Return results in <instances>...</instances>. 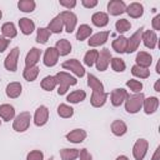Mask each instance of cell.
Instances as JSON below:
<instances>
[{
  "instance_id": "6da1fadb",
  "label": "cell",
  "mask_w": 160,
  "mask_h": 160,
  "mask_svg": "<svg viewBox=\"0 0 160 160\" xmlns=\"http://www.w3.org/2000/svg\"><path fill=\"white\" fill-rule=\"evenodd\" d=\"M54 76H55L56 82H58V94L59 95L66 94L69 88L72 85H76V82H78L76 78L71 76L69 72H65V71H59Z\"/></svg>"
},
{
  "instance_id": "7a4b0ae2",
  "label": "cell",
  "mask_w": 160,
  "mask_h": 160,
  "mask_svg": "<svg viewBox=\"0 0 160 160\" xmlns=\"http://www.w3.org/2000/svg\"><path fill=\"white\" fill-rule=\"evenodd\" d=\"M145 95L144 92H135L134 95H129L125 100V110L129 114H136L142 109Z\"/></svg>"
},
{
  "instance_id": "3957f363",
  "label": "cell",
  "mask_w": 160,
  "mask_h": 160,
  "mask_svg": "<svg viewBox=\"0 0 160 160\" xmlns=\"http://www.w3.org/2000/svg\"><path fill=\"white\" fill-rule=\"evenodd\" d=\"M30 121H31V114L29 111H21L14 118L12 129L18 132H24L29 129Z\"/></svg>"
},
{
  "instance_id": "277c9868",
  "label": "cell",
  "mask_w": 160,
  "mask_h": 160,
  "mask_svg": "<svg viewBox=\"0 0 160 160\" xmlns=\"http://www.w3.org/2000/svg\"><path fill=\"white\" fill-rule=\"evenodd\" d=\"M59 15H60L61 19H62L65 31L69 32V34H71V32L75 30V28H76V24H78V16H76L72 11H70V10H65V11L60 12Z\"/></svg>"
},
{
  "instance_id": "5b68a950",
  "label": "cell",
  "mask_w": 160,
  "mask_h": 160,
  "mask_svg": "<svg viewBox=\"0 0 160 160\" xmlns=\"http://www.w3.org/2000/svg\"><path fill=\"white\" fill-rule=\"evenodd\" d=\"M19 55H20V49L18 46H15L12 50H10V52L8 54V56L4 60V66L6 70L14 72L18 70V62H19Z\"/></svg>"
},
{
  "instance_id": "8992f818",
  "label": "cell",
  "mask_w": 160,
  "mask_h": 160,
  "mask_svg": "<svg viewBox=\"0 0 160 160\" xmlns=\"http://www.w3.org/2000/svg\"><path fill=\"white\" fill-rule=\"evenodd\" d=\"M149 142L145 139H138L132 146V156L135 160H144L148 154Z\"/></svg>"
},
{
  "instance_id": "52a82bcc",
  "label": "cell",
  "mask_w": 160,
  "mask_h": 160,
  "mask_svg": "<svg viewBox=\"0 0 160 160\" xmlns=\"http://www.w3.org/2000/svg\"><path fill=\"white\" fill-rule=\"evenodd\" d=\"M111 52L109 49L104 48L102 50L99 51V55H98V60L95 62L96 65V69L99 71H105L108 69V66L110 65V60H111Z\"/></svg>"
},
{
  "instance_id": "ba28073f",
  "label": "cell",
  "mask_w": 160,
  "mask_h": 160,
  "mask_svg": "<svg viewBox=\"0 0 160 160\" xmlns=\"http://www.w3.org/2000/svg\"><path fill=\"white\" fill-rule=\"evenodd\" d=\"M142 31H144V28H139L130 38H128V45H126V51L128 54H131L134 51L138 50L140 42H141V35H142Z\"/></svg>"
},
{
  "instance_id": "9c48e42d",
  "label": "cell",
  "mask_w": 160,
  "mask_h": 160,
  "mask_svg": "<svg viewBox=\"0 0 160 160\" xmlns=\"http://www.w3.org/2000/svg\"><path fill=\"white\" fill-rule=\"evenodd\" d=\"M61 66L65 69V70H70L71 72H74L76 76L79 78H82L85 75V69L84 66L80 64V61L78 59H70V60H66L61 64Z\"/></svg>"
},
{
  "instance_id": "30bf717a",
  "label": "cell",
  "mask_w": 160,
  "mask_h": 160,
  "mask_svg": "<svg viewBox=\"0 0 160 160\" xmlns=\"http://www.w3.org/2000/svg\"><path fill=\"white\" fill-rule=\"evenodd\" d=\"M32 120H34V124L36 126H44L49 120V109L45 105H40L35 110Z\"/></svg>"
},
{
  "instance_id": "8fae6325",
  "label": "cell",
  "mask_w": 160,
  "mask_h": 160,
  "mask_svg": "<svg viewBox=\"0 0 160 160\" xmlns=\"http://www.w3.org/2000/svg\"><path fill=\"white\" fill-rule=\"evenodd\" d=\"M59 58H60V56H59V52L56 51V49L52 48V46H50V48H48V49L45 50V52H44L42 62H44L45 66L52 68V66H55V65L58 64Z\"/></svg>"
},
{
  "instance_id": "7c38bea8",
  "label": "cell",
  "mask_w": 160,
  "mask_h": 160,
  "mask_svg": "<svg viewBox=\"0 0 160 160\" xmlns=\"http://www.w3.org/2000/svg\"><path fill=\"white\" fill-rule=\"evenodd\" d=\"M129 94L125 89L122 88H118V89H114L110 94V101L112 104V106H120L121 104L125 102V100L128 99Z\"/></svg>"
},
{
  "instance_id": "4fadbf2b",
  "label": "cell",
  "mask_w": 160,
  "mask_h": 160,
  "mask_svg": "<svg viewBox=\"0 0 160 160\" xmlns=\"http://www.w3.org/2000/svg\"><path fill=\"white\" fill-rule=\"evenodd\" d=\"M141 41L144 42V45L152 50L156 48L158 45V36H156V32L154 30H144L142 31V35H141Z\"/></svg>"
},
{
  "instance_id": "5bb4252c",
  "label": "cell",
  "mask_w": 160,
  "mask_h": 160,
  "mask_svg": "<svg viewBox=\"0 0 160 160\" xmlns=\"http://www.w3.org/2000/svg\"><path fill=\"white\" fill-rule=\"evenodd\" d=\"M126 10V4L122 0H111L108 4V12L112 16L124 14Z\"/></svg>"
},
{
  "instance_id": "9a60e30c",
  "label": "cell",
  "mask_w": 160,
  "mask_h": 160,
  "mask_svg": "<svg viewBox=\"0 0 160 160\" xmlns=\"http://www.w3.org/2000/svg\"><path fill=\"white\" fill-rule=\"evenodd\" d=\"M110 35V31H99L89 38V46L96 48L100 45H104L108 41V38Z\"/></svg>"
},
{
  "instance_id": "2e32d148",
  "label": "cell",
  "mask_w": 160,
  "mask_h": 160,
  "mask_svg": "<svg viewBox=\"0 0 160 160\" xmlns=\"http://www.w3.org/2000/svg\"><path fill=\"white\" fill-rule=\"evenodd\" d=\"M86 136H88V134H86V131H85L84 129H74V130L69 131V132L65 135L66 140L70 141V142H74V144H80V142H82V141L86 139Z\"/></svg>"
},
{
  "instance_id": "e0dca14e",
  "label": "cell",
  "mask_w": 160,
  "mask_h": 160,
  "mask_svg": "<svg viewBox=\"0 0 160 160\" xmlns=\"http://www.w3.org/2000/svg\"><path fill=\"white\" fill-rule=\"evenodd\" d=\"M22 92V85L19 82V81H12V82H9L6 85V89H5V94L8 98L10 99H16L21 95Z\"/></svg>"
},
{
  "instance_id": "ac0fdd59",
  "label": "cell",
  "mask_w": 160,
  "mask_h": 160,
  "mask_svg": "<svg viewBox=\"0 0 160 160\" xmlns=\"http://www.w3.org/2000/svg\"><path fill=\"white\" fill-rule=\"evenodd\" d=\"M159 108V99L156 96H149L144 99L142 102V109L145 111L146 115H151L154 114Z\"/></svg>"
},
{
  "instance_id": "d6986e66",
  "label": "cell",
  "mask_w": 160,
  "mask_h": 160,
  "mask_svg": "<svg viewBox=\"0 0 160 160\" xmlns=\"http://www.w3.org/2000/svg\"><path fill=\"white\" fill-rule=\"evenodd\" d=\"M125 12H128V15L132 19H139L144 15V5L140 2H131L126 5Z\"/></svg>"
},
{
  "instance_id": "ffe728a7",
  "label": "cell",
  "mask_w": 160,
  "mask_h": 160,
  "mask_svg": "<svg viewBox=\"0 0 160 160\" xmlns=\"http://www.w3.org/2000/svg\"><path fill=\"white\" fill-rule=\"evenodd\" d=\"M108 96H109V92H106V91H102V92L92 91L91 98H90V104L94 108H101V106L105 105V102L108 100Z\"/></svg>"
},
{
  "instance_id": "44dd1931",
  "label": "cell",
  "mask_w": 160,
  "mask_h": 160,
  "mask_svg": "<svg viewBox=\"0 0 160 160\" xmlns=\"http://www.w3.org/2000/svg\"><path fill=\"white\" fill-rule=\"evenodd\" d=\"M41 56V50L38 48H31L25 56V66H35Z\"/></svg>"
},
{
  "instance_id": "7402d4cb",
  "label": "cell",
  "mask_w": 160,
  "mask_h": 160,
  "mask_svg": "<svg viewBox=\"0 0 160 160\" xmlns=\"http://www.w3.org/2000/svg\"><path fill=\"white\" fill-rule=\"evenodd\" d=\"M135 61H136V65H139L141 68H145V69H149L151 62H152V56L146 51H139L136 54Z\"/></svg>"
},
{
  "instance_id": "603a6c76",
  "label": "cell",
  "mask_w": 160,
  "mask_h": 160,
  "mask_svg": "<svg viewBox=\"0 0 160 160\" xmlns=\"http://www.w3.org/2000/svg\"><path fill=\"white\" fill-rule=\"evenodd\" d=\"M91 22L98 28H104L109 24V15L104 11H96L91 16Z\"/></svg>"
},
{
  "instance_id": "cb8c5ba5",
  "label": "cell",
  "mask_w": 160,
  "mask_h": 160,
  "mask_svg": "<svg viewBox=\"0 0 160 160\" xmlns=\"http://www.w3.org/2000/svg\"><path fill=\"white\" fill-rule=\"evenodd\" d=\"M19 28L24 35H30L35 30V22L29 18H21L19 20Z\"/></svg>"
},
{
  "instance_id": "d4e9b609",
  "label": "cell",
  "mask_w": 160,
  "mask_h": 160,
  "mask_svg": "<svg viewBox=\"0 0 160 160\" xmlns=\"http://www.w3.org/2000/svg\"><path fill=\"white\" fill-rule=\"evenodd\" d=\"M0 118L4 121L14 120L15 118V108L10 104H1L0 105Z\"/></svg>"
},
{
  "instance_id": "484cf974",
  "label": "cell",
  "mask_w": 160,
  "mask_h": 160,
  "mask_svg": "<svg viewBox=\"0 0 160 160\" xmlns=\"http://www.w3.org/2000/svg\"><path fill=\"white\" fill-rule=\"evenodd\" d=\"M56 51L59 52V56H66L71 52V44L68 39H61V40H58L55 46Z\"/></svg>"
},
{
  "instance_id": "4316f807",
  "label": "cell",
  "mask_w": 160,
  "mask_h": 160,
  "mask_svg": "<svg viewBox=\"0 0 160 160\" xmlns=\"http://www.w3.org/2000/svg\"><path fill=\"white\" fill-rule=\"evenodd\" d=\"M110 129H111V132L115 135V136H122V135H125L126 134V131H128V125L122 121V120H114L112 122H111V126H110Z\"/></svg>"
},
{
  "instance_id": "83f0119b",
  "label": "cell",
  "mask_w": 160,
  "mask_h": 160,
  "mask_svg": "<svg viewBox=\"0 0 160 160\" xmlns=\"http://www.w3.org/2000/svg\"><path fill=\"white\" fill-rule=\"evenodd\" d=\"M48 29L50 32L52 34H60L62 30H64V22H62V19L60 15H56L48 25Z\"/></svg>"
},
{
  "instance_id": "f1b7e54d",
  "label": "cell",
  "mask_w": 160,
  "mask_h": 160,
  "mask_svg": "<svg viewBox=\"0 0 160 160\" xmlns=\"http://www.w3.org/2000/svg\"><path fill=\"white\" fill-rule=\"evenodd\" d=\"M1 35L4 36V38H6V39H14L16 35H18V30H16V28H15V25H14V22H5V24H2V26H1Z\"/></svg>"
},
{
  "instance_id": "f546056e",
  "label": "cell",
  "mask_w": 160,
  "mask_h": 160,
  "mask_svg": "<svg viewBox=\"0 0 160 160\" xmlns=\"http://www.w3.org/2000/svg\"><path fill=\"white\" fill-rule=\"evenodd\" d=\"M85 99H86V92L81 89L74 90L66 96V101H69L70 104H79L81 101H84Z\"/></svg>"
},
{
  "instance_id": "4dcf8cb0",
  "label": "cell",
  "mask_w": 160,
  "mask_h": 160,
  "mask_svg": "<svg viewBox=\"0 0 160 160\" xmlns=\"http://www.w3.org/2000/svg\"><path fill=\"white\" fill-rule=\"evenodd\" d=\"M88 85H89V88L92 91H99V92L105 91L104 84L95 75H92V74H88Z\"/></svg>"
},
{
  "instance_id": "1f68e13d",
  "label": "cell",
  "mask_w": 160,
  "mask_h": 160,
  "mask_svg": "<svg viewBox=\"0 0 160 160\" xmlns=\"http://www.w3.org/2000/svg\"><path fill=\"white\" fill-rule=\"evenodd\" d=\"M126 45H128V38H125L124 35L118 36V38L112 41V44H111L112 49H114L116 52H119V54H122V52L126 51Z\"/></svg>"
},
{
  "instance_id": "d6a6232c",
  "label": "cell",
  "mask_w": 160,
  "mask_h": 160,
  "mask_svg": "<svg viewBox=\"0 0 160 160\" xmlns=\"http://www.w3.org/2000/svg\"><path fill=\"white\" fill-rule=\"evenodd\" d=\"M91 32H92V29L90 25L88 24H81L79 28H78V31H76V40L79 41H82L88 38L91 36Z\"/></svg>"
},
{
  "instance_id": "836d02e7",
  "label": "cell",
  "mask_w": 160,
  "mask_h": 160,
  "mask_svg": "<svg viewBox=\"0 0 160 160\" xmlns=\"http://www.w3.org/2000/svg\"><path fill=\"white\" fill-rule=\"evenodd\" d=\"M39 71H40V69L36 65L35 66H25V69L22 71V76L26 81H34V80H36Z\"/></svg>"
},
{
  "instance_id": "e575fe53",
  "label": "cell",
  "mask_w": 160,
  "mask_h": 160,
  "mask_svg": "<svg viewBox=\"0 0 160 160\" xmlns=\"http://www.w3.org/2000/svg\"><path fill=\"white\" fill-rule=\"evenodd\" d=\"M40 86H41V89H44L45 91H52V90L58 86V82H56L55 76H52V75L45 76V78L41 80Z\"/></svg>"
},
{
  "instance_id": "d590c367",
  "label": "cell",
  "mask_w": 160,
  "mask_h": 160,
  "mask_svg": "<svg viewBox=\"0 0 160 160\" xmlns=\"http://www.w3.org/2000/svg\"><path fill=\"white\" fill-rule=\"evenodd\" d=\"M98 55H99V51L95 50V49H91V50H88L84 55V64L86 66H92L95 65L96 60H98Z\"/></svg>"
},
{
  "instance_id": "8d00e7d4",
  "label": "cell",
  "mask_w": 160,
  "mask_h": 160,
  "mask_svg": "<svg viewBox=\"0 0 160 160\" xmlns=\"http://www.w3.org/2000/svg\"><path fill=\"white\" fill-rule=\"evenodd\" d=\"M18 8L22 12H32L36 8V2L34 0H20L18 2Z\"/></svg>"
},
{
  "instance_id": "74e56055",
  "label": "cell",
  "mask_w": 160,
  "mask_h": 160,
  "mask_svg": "<svg viewBox=\"0 0 160 160\" xmlns=\"http://www.w3.org/2000/svg\"><path fill=\"white\" fill-rule=\"evenodd\" d=\"M80 150L78 149H62L60 150V158L61 160H76L79 158Z\"/></svg>"
},
{
  "instance_id": "f35d334b",
  "label": "cell",
  "mask_w": 160,
  "mask_h": 160,
  "mask_svg": "<svg viewBox=\"0 0 160 160\" xmlns=\"http://www.w3.org/2000/svg\"><path fill=\"white\" fill-rule=\"evenodd\" d=\"M58 114L62 119H69L74 115V109L68 104H60L58 106Z\"/></svg>"
},
{
  "instance_id": "ab89813d",
  "label": "cell",
  "mask_w": 160,
  "mask_h": 160,
  "mask_svg": "<svg viewBox=\"0 0 160 160\" xmlns=\"http://www.w3.org/2000/svg\"><path fill=\"white\" fill-rule=\"evenodd\" d=\"M50 35H51V32L49 31L48 28H39L36 30V41L39 44H46Z\"/></svg>"
},
{
  "instance_id": "60d3db41",
  "label": "cell",
  "mask_w": 160,
  "mask_h": 160,
  "mask_svg": "<svg viewBox=\"0 0 160 160\" xmlns=\"http://www.w3.org/2000/svg\"><path fill=\"white\" fill-rule=\"evenodd\" d=\"M131 74L136 78H140V79H148L150 76V70L149 69H145V68H141L139 65H134L131 68Z\"/></svg>"
},
{
  "instance_id": "b9f144b4",
  "label": "cell",
  "mask_w": 160,
  "mask_h": 160,
  "mask_svg": "<svg viewBox=\"0 0 160 160\" xmlns=\"http://www.w3.org/2000/svg\"><path fill=\"white\" fill-rule=\"evenodd\" d=\"M110 65H111V69L116 72H122L125 69H126V64L122 59L120 58H111L110 60Z\"/></svg>"
},
{
  "instance_id": "7bdbcfd3",
  "label": "cell",
  "mask_w": 160,
  "mask_h": 160,
  "mask_svg": "<svg viewBox=\"0 0 160 160\" xmlns=\"http://www.w3.org/2000/svg\"><path fill=\"white\" fill-rule=\"evenodd\" d=\"M115 29L118 32H126L131 29V22L128 19H119L115 22Z\"/></svg>"
},
{
  "instance_id": "ee69618b",
  "label": "cell",
  "mask_w": 160,
  "mask_h": 160,
  "mask_svg": "<svg viewBox=\"0 0 160 160\" xmlns=\"http://www.w3.org/2000/svg\"><path fill=\"white\" fill-rule=\"evenodd\" d=\"M126 86H128L131 91H134V92H141V90H142V88H144L142 82L139 81V80H135V79L128 80V81H126Z\"/></svg>"
},
{
  "instance_id": "f6af8a7d",
  "label": "cell",
  "mask_w": 160,
  "mask_h": 160,
  "mask_svg": "<svg viewBox=\"0 0 160 160\" xmlns=\"http://www.w3.org/2000/svg\"><path fill=\"white\" fill-rule=\"evenodd\" d=\"M26 160H44V152L41 150H31L26 155Z\"/></svg>"
},
{
  "instance_id": "bcb514c9",
  "label": "cell",
  "mask_w": 160,
  "mask_h": 160,
  "mask_svg": "<svg viewBox=\"0 0 160 160\" xmlns=\"http://www.w3.org/2000/svg\"><path fill=\"white\" fill-rule=\"evenodd\" d=\"M59 4H60L61 6H64V8H66L68 10H71L72 8L76 6V1H75V0H60Z\"/></svg>"
},
{
  "instance_id": "7dc6e473",
  "label": "cell",
  "mask_w": 160,
  "mask_h": 160,
  "mask_svg": "<svg viewBox=\"0 0 160 160\" xmlns=\"http://www.w3.org/2000/svg\"><path fill=\"white\" fill-rule=\"evenodd\" d=\"M79 160H92V156L88 151V149H81L79 152Z\"/></svg>"
},
{
  "instance_id": "c3c4849f",
  "label": "cell",
  "mask_w": 160,
  "mask_h": 160,
  "mask_svg": "<svg viewBox=\"0 0 160 160\" xmlns=\"http://www.w3.org/2000/svg\"><path fill=\"white\" fill-rule=\"evenodd\" d=\"M9 44H10V40L6 39V38H4L2 35H0V52H4L8 49Z\"/></svg>"
},
{
  "instance_id": "681fc988",
  "label": "cell",
  "mask_w": 160,
  "mask_h": 160,
  "mask_svg": "<svg viewBox=\"0 0 160 160\" xmlns=\"http://www.w3.org/2000/svg\"><path fill=\"white\" fill-rule=\"evenodd\" d=\"M81 4L86 9H92L98 5V0H81Z\"/></svg>"
},
{
  "instance_id": "f907efd6",
  "label": "cell",
  "mask_w": 160,
  "mask_h": 160,
  "mask_svg": "<svg viewBox=\"0 0 160 160\" xmlns=\"http://www.w3.org/2000/svg\"><path fill=\"white\" fill-rule=\"evenodd\" d=\"M151 26H152L154 31L160 30V14H158V15L152 19V21H151Z\"/></svg>"
},
{
  "instance_id": "816d5d0a",
  "label": "cell",
  "mask_w": 160,
  "mask_h": 160,
  "mask_svg": "<svg viewBox=\"0 0 160 160\" xmlns=\"http://www.w3.org/2000/svg\"><path fill=\"white\" fill-rule=\"evenodd\" d=\"M159 158H160V146H158V148L155 149V152H154L151 160H160Z\"/></svg>"
},
{
  "instance_id": "f5cc1de1",
  "label": "cell",
  "mask_w": 160,
  "mask_h": 160,
  "mask_svg": "<svg viewBox=\"0 0 160 160\" xmlns=\"http://www.w3.org/2000/svg\"><path fill=\"white\" fill-rule=\"evenodd\" d=\"M154 90L155 91H160V80H156V82H155V85H154Z\"/></svg>"
},
{
  "instance_id": "db71d44e",
  "label": "cell",
  "mask_w": 160,
  "mask_h": 160,
  "mask_svg": "<svg viewBox=\"0 0 160 160\" xmlns=\"http://www.w3.org/2000/svg\"><path fill=\"white\" fill-rule=\"evenodd\" d=\"M115 160H130V159H129L126 155H119V156H118Z\"/></svg>"
},
{
  "instance_id": "11a10c76",
  "label": "cell",
  "mask_w": 160,
  "mask_h": 160,
  "mask_svg": "<svg viewBox=\"0 0 160 160\" xmlns=\"http://www.w3.org/2000/svg\"><path fill=\"white\" fill-rule=\"evenodd\" d=\"M1 18H2V11L0 10V20H1Z\"/></svg>"
},
{
  "instance_id": "9f6ffc18",
  "label": "cell",
  "mask_w": 160,
  "mask_h": 160,
  "mask_svg": "<svg viewBox=\"0 0 160 160\" xmlns=\"http://www.w3.org/2000/svg\"><path fill=\"white\" fill-rule=\"evenodd\" d=\"M49 160H54V159H52V158H50V159H49Z\"/></svg>"
},
{
  "instance_id": "6f0895ef",
  "label": "cell",
  "mask_w": 160,
  "mask_h": 160,
  "mask_svg": "<svg viewBox=\"0 0 160 160\" xmlns=\"http://www.w3.org/2000/svg\"><path fill=\"white\" fill-rule=\"evenodd\" d=\"M0 126H1V120H0Z\"/></svg>"
}]
</instances>
